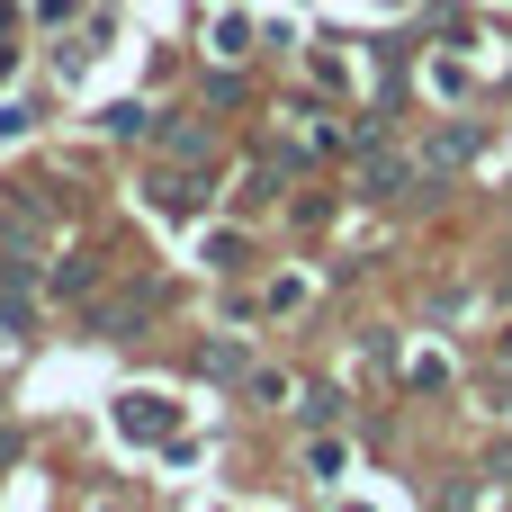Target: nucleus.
Here are the masks:
<instances>
[{"mask_svg":"<svg viewBox=\"0 0 512 512\" xmlns=\"http://www.w3.org/2000/svg\"><path fill=\"white\" fill-rule=\"evenodd\" d=\"M414 180H423V162H405V153H378V162H369V189H378V198H396V189H414Z\"/></svg>","mask_w":512,"mask_h":512,"instance_id":"f257e3e1","label":"nucleus"},{"mask_svg":"<svg viewBox=\"0 0 512 512\" xmlns=\"http://www.w3.org/2000/svg\"><path fill=\"white\" fill-rule=\"evenodd\" d=\"M495 477H512V441H504V450H495Z\"/></svg>","mask_w":512,"mask_h":512,"instance_id":"f03ea898","label":"nucleus"}]
</instances>
